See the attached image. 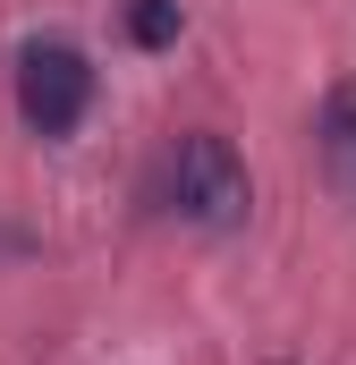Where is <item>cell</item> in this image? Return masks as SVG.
Returning <instances> with one entry per match:
<instances>
[{
	"mask_svg": "<svg viewBox=\"0 0 356 365\" xmlns=\"http://www.w3.org/2000/svg\"><path fill=\"white\" fill-rule=\"evenodd\" d=\"M162 187H170V212H178V221H195V230H238V221H246V204H255L238 145H229V136H212V128L178 136Z\"/></svg>",
	"mask_w": 356,
	"mask_h": 365,
	"instance_id": "6da1fadb",
	"label": "cell"
},
{
	"mask_svg": "<svg viewBox=\"0 0 356 365\" xmlns=\"http://www.w3.org/2000/svg\"><path fill=\"white\" fill-rule=\"evenodd\" d=\"M93 110V60L77 43H26L17 51V119L34 136H77V119Z\"/></svg>",
	"mask_w": 356,
	"mask_h": 365,
	"instance_id": "7a4b0ae2",
	"label": "cell"
},
{
	"mask_svg": "<svg viewBox=\"0 0 356 365\" xmlns=\"http://www.w3.org/2000/svg\"><path fill=\"white\" fill-rule=\"evenodd\" d=\"M323 170L340 195H356V77H340L323 93Z\"/></svg>",
	"mask_w": 356,
	"mask_h": 365,
	"instance_id": "3957f363",
	"label": "cell"
},
{
	"mask_svg": "<svg viewBox=\"0 0 356 365\" xmlns=\"http://www.w3.org/2000/svg\"><path fill=\"white\" fill-rule=\"evenodd\" d=\"M127 34L145 51H170L178 43V0H127Z\"/></svg>",
	"mask_w": 356,
	"mask_h": 365,
	"instance_id": "277c9868",
	"label": "cell"
}]
</instances>
